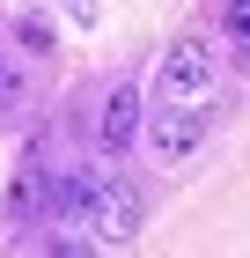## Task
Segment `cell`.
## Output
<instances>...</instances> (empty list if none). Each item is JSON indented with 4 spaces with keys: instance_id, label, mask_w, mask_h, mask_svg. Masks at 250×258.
<instances>
[{
    "instance_id": "obj_5",
    "label": "cell",
    "mask_w": 250,
    "mask_h": 258,
    "mask_svg": "<svg viewBox=\"0 0 250 258\" xmlns=\"http://www.w3.org/2000/svg\"><path fill=\"white\" fill-rule=\"evenodd\" d=\"M89 199H96V170H59V177H52V214L59 221H81Z\"/></svg>"
},
{
    "instance_id": "obj_6",
    "label": "cell",
    "mask_w": 250,
    "mask_h": 258,
    "mask_svg": "<svg viewBox=\"0 0 250 258\" xmlns=\"http://www.w3.org/2000/svg\"><path fill=\"white\" fill-rule=\"evenodd\" d=\"M8 207H15L22 221H30V214H52V177H44V170H22V177H15V199H8Z\"/></svg>"
},
{
    "instance_id": "obj_4",
    "label": "cell",
    "mask_w": 250,
    "mask_h": 258,
    "mask_svg": "<svg viewBox=\"0 0 250 258\" xmlns=\"http://www.w3.org/2000/svg\"><path fill=\"white\" fill-rule=\"evenodd\" d=\"M133 133H140V89H111V96H103V118H96V140H103V155L133 148Z\"/></svg>"
},
{
    "instance_id": "obj_9",
    "label": "cell",
    "mask_w": 250,
    "mask_h": 258,
    "mask_svg": "<svg viewBox=\"0 0 250 258\" xmlns=\"http://www.w3.org/2000/svg\"><path fill=\"white\" fill-rule=\"evenodd\" d=\"M66 15H74V22H96V0H66Z\"/></svg>"
},
{
    "instance_id": "obj_3",
    "label": "cell",
    "mask_w": 250,
    "mask_h": 258,
    "mask_svg": "<svg viewBox=\"0 0 250 258\" xmlns=\"http://www.w3.org/2000/svg\"><path fill=\"white\" fill-rule=\"evenodd\" d=\"M199 140H206V111H199V103H162V111L147 118V148L162 162H184Z\"/></svg>"
},
{
    "instance_id": "obj_10",
    "label": "cell",
    "mask_w": 250,
    "mask_h": 258,
    "mask_svg": "<svg viewBox=\"0 0 250 258\" xmlns=\"http://www.w3.org/2000/svg\"><path fill=\"white\" fill-rule=\"evenodd\" d=\"M0 103H15V74H8V67H0Z\"/></svg>"
},
{
    "instance_id": "obj_1",
    "label": "cell",
    "mask_w": 250,
    "mask_h": 258,
    "mask_svg": "<svg viewBox=\"0 0 250 258\" xmlns=\"http://www.w3.org/2000/svg\"><path fill=\"white\" fill-rule=\"evenodd\" d=\"M213 67H221V52H213L206 37H177L170 52H162V67H154V96L162 103H206Z\"/></svg>"
},
{
    "instance_id": "obj_7",
    "label": "cell",
    "mask_w": 250,
    "mask_h": 258,
    "mask_svg": "<svg viewBox=\"0 0 250 258\" xmlns=\"http://www.w3.org/2000/svg\"><path fill=\"white\" fill-rule=\"evenodd\" d=\"M221 44H228L235 59H250V0H228L221 8Z\"/></svg>"
},
{
    "instance_id": "obj_2",
    "label": "cell",
    "mask_w": 250,
    "mask_h": 258,
    "mask_svg": "<svg viewBox=\"0 0 250 258\" xmlns=\"http://www.w3.org/2000/svg\"><path fill=\"white\" fill-rule=\"evenodd\" d=\"M140 214H147V199H140L133 177H96V199H89L81 221H89L103 243H125V236H140Z\"/></svg>"
},
{
    "instance_id": "obj_8",
    "label": "cell",
    "mask_w": 250,
    "mask_h": 258,
    "mask_svg": "<svg viewBox=\"0 0 250 258\" xmlns=\"http://www.w3.org/2000/svg\"><path fill=\"white\" fill-rule=\"evenodd\" d=\"M15 37L30 44V52H52V22H44V15H22V22H15Z\"/></svg>"
}]
</instances>
